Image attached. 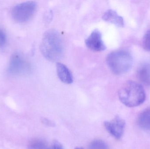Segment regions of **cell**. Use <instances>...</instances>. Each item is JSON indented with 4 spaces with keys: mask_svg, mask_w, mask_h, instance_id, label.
Masks as SVG:
<instances>
[{
    "mask_svg": "<svg viewBox=\"0 0 150 149\" xmlns=\"http://www.w3.org/2000/svg\"><path fill=\"white\" fill-rule=\"evenodd\" d=\"M85 43L86 46L93 51H102L106 49L102 40L101 32L97 29L92 32L86 40Z\"/></svg>",
    "mask_w": 150,
    "mask_h": 149,
    "instance_id": "52a82bcc",
    "label": "cell"
},
{
    "mask_svg": "<svg viewBox=\"0 0 150 149\" xmlns=\"http://www.w3.org/2000/svg\"><path fill=\"white\" fill-rule=\"evenodd\" d=\"M108 66L111 71L117 75L125 74L132 67L133 57L126 50H118L109 53L106 58Z\"/></svg>",
    "mask_w": 150,
    "mask_h": 149,
    "instance_id": "3957f363",
    "label": "cell"
},
{
    "mask_svg": "<svg viewBox=\"0 0 150 149\" xmlns=\"http://www.w3.org/2000/svg\"><path fill=\"white\" fill-rule=\"evenodd\" d=\"M143 45L146 50L150 51V29L148 30L144 36Z\"/></svg>",
    "mask_w": 150,
    "mask_h": 149,
    "instance_id": "5bb4252c",
    "label": "cell"
},
{
    "mask_svg": "<svg viewBox=\"0 0 150 149\" xmlns=\"http://www.w3.org/2000/svg\"><path fill=\"white\" fill-rule=\"evenodd\" d=\"M140 127L145 130H150V109H147L141 113L138 119Z\"/></svg>",
    "mask_w": 150,
    "mask_h": 149,
    "instance_id": "8fae6325",
    "label": "cell"
},
{
    "mask_svg": "<svg viewBox=\"0 0 150 149\" xmlns=\"http://www.w3.org/2000/svg\"><path fill=\"white\" fill-rule=\"evenodd\" d=\"M47 147L45 142L40 139L33 140L28 145L29 149H46Z\"/></svg>",
    "mask_w": 150,
    "mask_h": 149,
    "instance_id": "7c38bea8",
    "label": "cell"
},
{
    "mask_svg": "<svg viewBox=\"0 0 150 149\" xmlns=\"http://www.w3.org/2000/svg\"><path fill=\"white\" fill-rule=\"evenodd\" d=\"M46 149H64V148L59 142L55 141Z\"/></svg>",
    "mask_w": 150,
    "mask_h": 149,
    "instance_id": "2e32d148",
    "label": "cell"
},
{
    "mask_svg": "<svg viewBox=\"0 0 150 149\" xmlns=\"http://www.w3.org/2000/svg\"><path fill=\"white\" fill-rule=\"evenodd\" d=\"M75 149H83V148H80V147H76Z\"/></svg>",
    "mask_w": 150,
    "mask_h": 149,
    "instance_id": "ac0fdd59",
    "label": "cell"
},
{
    "mask_svg": "<svg viewBox=\"0 0 150 149\" xmlns=\"http://www.w3.org/2000/svg\"><path fill=\"white\" fill-rule=\"evenodd\" d=\"M40 50L47 60L52 62L60 60L64 53V45L59 33L54 29L47 31L43 36Z\"/></svg>",
    "mask_w": 150,
    "mask_h": 149,
    "instance_id": "6da1fadb",
    "label": "cell"
},
{
    "mask_svg": "<svg viewBox=\"0 0 150 149\" xmlns=\"http://www.w3.org/2000/svg\"><path fill=\"white\" fill-rule=\"evenodd\" d=\"M137 76L140 81L146 85L150 86V64H145L139 67Z\"/></svg>",
    "mask_w": 150,
    "mask_h": 149,
    "instance_id": "30bf717a",
    "label": "cell"
},
{
    "mask_svg": "<svg viewBox=\"0 0 150 149\" xmlns=\"http://www.w3.org/2000/svg\"><path fill=\"white\" fill-rule=\"evenodd\" d=\"M29 63L23 55L15 53L11 56L8 66V71L14 75H23L30 71Z\"/></svg>",
    "mask_w": 150,
    "mask_h": 149,
    "instance_id": "5b68a950",
    "label": "cell"
},
{
    "mask_svg": "<svg viewBox=\"0 0 150 149\" xmlns=\"http://www.w3.org/2000/svg\"><path fill=\"white\" fill-rule=\"evenodd\" d=\"M42 122L45 125H47V126H49V127H54L55 125L54 123L52 121L48 119H46V118H43L42 119Z\"/></svg>",
    "mask_w": 150,
    "mask_h": 149,
    "instance_id": "e0dca14e",
    "label": "cell"
},
{
    "mask_svg": "<svg viewBox=\"0 0 150 149\" xmlns=\"http://www.w3.org/2000/svg\"><path fill=\"white\" fill-rule=\"evenodd\" d=\"M120 101L129 107L140 106L145 101L146 93L142 86L134 81H128L119 90Z\"/></svg>",
    "mask_w": 150,
    "mask_h": 149,
    "instance_id": "7a4b0ae2",
    "label": "cell"
},
{
    "mask_svg": "<svg viewBox=\"0 0 150 149\" xmlns=\"http://www.w3.org/2000/svg\"><path fill=\"white\" fill-rule=\"evenodd\" d=\"M105 127L108 132L116 139H120L124 132L125 122L124 120L116 116L110 121H106L104 123Z\"/></svg>",
    "mask_w": 150,
    "mask_h": 149,
    "instance_id": "8992f818",
    "label": "cell"
},
{
    "mask_svg": "<svg viewBox=\"0 0 150 149\" xmlns=\"http://www.w3.org/2000/svg\"><path fill=\"white\" fill-rule=\"evenodd\" d=\"M37 7V3L33 1L25 2L17 4L11 10L12 18L18 22H25L33 16Z\"/></svg>",
    "mask_w": 150,
    "mask_h": 149,
    "instance_id": "277c9868",
    "label": "cell"
},
{
    "mask_svg": "<svg viewBox=\"0 0 150 149\" xmlns=\"http://www.w3.org/2000/svg\"><path fill=\"white\" fill-rule=\"evenodd\" d=\"M57 74L61 80L67 84H72L74 81L73 74L65 65L58 63L56 65Z\"/></svg>",
    "mask_w": 150,
    "mask_h": 149,
    "instance_id": "ba28073f",
    "label": "cell"
},
{
    "mask_svg": "<svg viewBox=\"0 0 150 149\" xmlns=\"http://www.w3.org/2000/svg\"><path fill=\"white\" fill-rule=\"evenodd\" d=\"M6 42V36L5 32L0 29V47L4 46Z\"/></svg>",
    "mask_w": 150,
    "mask_h": 149,
    "instance_id": "9a60e30c",
    "label": "cell"
},
{
    "mask_svg": "<svg viewBox=\"0 0 150 149\" xmlns=\"http://www.w3.org/2000/svg\"><path fill=\"white\" fill-rule=\"evenodd\" d=\"M103 20L106 22L111 23L118 27H123L124 22L122 17L119 15L118 13L113 10H107L102 16Z\"/></svg>",
    "mask_w": 150,
    "mask_h": 149,
    "instance_id": "9c48e42d",
    "label": "cell"
},
{
    "mask_svg": "<svg viewBox=\"0 0 150 149\" xmlns=\"http://www.w3.org/2000/svg\"><path fill=\"white\" fill-rule=\"evenodd\" d=\"M88 149H108V147L105 142L97 140L93 141L90 143Z\"/></svg>",
    "mask_w": 150,
    "mask_h": 149,
    "instance_id": "4fadbf2b",
    "label": "cell"
}]
</instances>
